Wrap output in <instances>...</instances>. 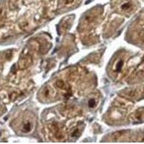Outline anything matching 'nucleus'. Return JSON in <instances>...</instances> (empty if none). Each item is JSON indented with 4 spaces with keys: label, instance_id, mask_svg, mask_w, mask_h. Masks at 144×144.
<instances>
[{
    "label": "nucleus",
    "instance_id": "nucleus-1",
    "mask_svg": "<svg viewBox=\"0 0 144 144\" xmlns=\"http://www.w3.org/2000/svg\"><path fill=\"white\" fill-rule=\"evenodd\" d=\"M17 129L24 134L30 133L34 131L36 125V118L31 112H25L16 122Z\"/></svg>",
    "mask_w": 144,
    "mask_h": 144
},
{
    "label": "nucleus",
    "instance_id": "nucleus-2",
    "mask_svg": "<svg viewBox=\"0 0 144 144\" xmlns=\"http://www.w3.org/2000/svg\"><path fill=\"white\" fill-rule=\"evenodd\" d=\"M101 13H102L101 8H94L92 10L87 12L81 19L79 29L85 30L92 27L99 19Z\"/></svg>",
    "mask_w": 144,
    "mask_h": 144
},
{
    "label": "nucleus",
    "instance_id": "nucleus-3",
    "mask_svg": "<svg viewBox=\"0 0 144 144\" xmlns=\"http://www.w3.org/2000/svg\"><path fill=\"white\" fill-rule=\"evenodd\" d=\"M56 93L55 91L50 86L43 87L38 93V97L42 102H50L53 100Z\"/></svg>",
    "mask_w": 144,
    "mask_h": 144
},
{
    "label": "nucleus",
    "instance_id": "nucleus-4",
    "mask_svg": "<svg viewBox=\"0 0 144 144\" xmlns=\"http://www.w3.org/2000/svg\"><path fill=\"white\" fill-rule=\"evenodd\" d=\"M124 65V60L122 58H117L112 62L111 67V72L112 73H119L121 72Z\"/></svg>",
    "mask_w": 144,
    "mask_h": 144
},
{
    "label": "nucleus",
    "instance_id": "nucleus-5",
    "mask_svg": "<svg viewBox=\"0 0 144 144\" xmlns=\"http://www.w3.org/2000/svg\"><path fill=\"white\" fill-rule=\"evenodd\" d=\"M133 9H134V5L133 3L131 1H125L121 3L119 6V11L122 13H130Z\"/></svg>",
    "mask_w": 144,
    "mask_h": 144
},
{
    "label": "nucleus",
    "instance_id": "nucleus-6",
    "mask_svg": "<svg viewBox=\"0 0 144 144\" xmlns=\"http://www.w3.org/2000/svg\"><path fill=\"white\" fill-rule=\"evenodd\" d=\"M32 61H33V58L30 55L22 56V57L19 58V62H18V66H19V68L24 69V68H27L31 64Z\"/></svg>",
    "mask_w": 144,
    "mask_h": 144
},
{
    "label": "nucleus",
    "instance_id": "nucleus-7",
    "mask_svg": "<svg viewBox=\"0 0 144 144\" xmlns=\"http://www.w3.org/2000/svg\"><path fill=\"white\" fill-rule=\"evenodd\" d=\"M80 0H61V7L63 9H71L78 5Z\"/></svg>",
    "mask_w": 144,
    "mask_h": 144
},
{
    "label": "nucleus",
    "instance_id": "nucleus-8",
    "mask_svg": "<svg viewBox=\"0 0 144 144\" xmlns=\"http://www.w3.org/2000/svg\"><path fill=\"white\" fill-rule=\"evenodd\" d=\"M73 16H69L63 19L62 22H61L60 26L63 31H66V30H68L71 27V25L72 24V22H73Z\"/></svg>",
    "mask_w": 144,
    "mask_h": 144
},
{
    "label": "nucleus",
    "instance_id": "nucleus-9",
    "mask_svg": "<svg viewBox=\"0 0 144 144\" xmlns=\"http://www.w3.org/2000/svg\"><path fill=\"white\" fill-rule=\"evenodd\" d=\"M55 85H56V87L58 88V89H60V90H65L66 89V84L62 80H57L56 82Z\"/></svg>",
    "mask_w": 144,
    "mask_h": 144
},
{
    "label": "nucleus",
    "instance_id": "nucleus-10",
    "mask_svg": "<svg viewBox=\"0 0 144 144\" xmlns=\"http://www.w3.org/2000/svg\"><path fill=\"white\" fill-rule=\"evenodd\" d=\"M5 14V9L3 6L0 7V20H2Z\"/></svg>",
    "mask_w": 144,
    "mask_h": 144
},
{
    "label": "nucleus",
    "instance_id": "nucleus-11",
    "mask_svg": "<svg viewBox=\"0 0 144 144\" xmlns=\"http://www.w3.org/2000/svg\"><path fill=\"white\" fill-rule=\"evenodd\" d=\"M88 104H89V107H95L96 105V102L95 100L92 99V100H89V103Z\"/></svg>",
    "mask_w": 144,
    "mask_h": 144
},
{
    "label": "nucleus",
    "instance_id": "nucleus-12",
    "mask_svg": "<svg viewBox=\"0 0 144 144\" xmlns=\"http://www.w3.org/2000/svg\"><path fill=\"white\" fill-rule=\"evenodd\" d=\"M79 128H76L75 130H73V131L71 133V137H74V136H79Z\"/></svg>",
    "mask_w": 144,
    "mask_h": 144
},
{
    "label": "nucleus",
    "instance_id": "nucleus-13",
    "mask_svg": "<svg viewBox=\"0 0 144 144\" xmlns=\"http://www.w3.org/2000/svg\"><path fill=\"white\" fill-rule=\"evenodd\" d=\"M141 39H142V41H143V43H144V34H143V35H142Z\"/></svg>",
    "mask_w": 144,
    "mask_h": 144
}]
</instances>
